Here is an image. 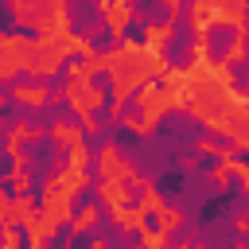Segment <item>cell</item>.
Returning a JSON list of instances; mask_svg holds the SVG:
<instances>
[{
  "label": "cell",
  "instance_id": "1",
  "mask_svg": "<svg viewBox=\"0 0 249 249\" xmlns=\"http://www.w3.org/2000/svg\"><path fill=\"white\" fill-rule=\"evenodd\" d=\"M105 70L113 78V121H121L128 93L163 74V54L144 43H124L117 51H105Z\"/></svg>",
  "mask_w": 249,
  "mask_h": 249
},
{
  "label": "cell",
  "instance_id": "2",
  "mask_svg": "<svg viewBox=\"0 0 249 249\" xmlns=\"http://www.w3.org/2000/svg\"><path fill=\"white\" fill-rule=\"evenodd\" d=\"M62 97H66V105H70L82 121H86V117H93V113L101 109V101H105V93L93 86V78H78V74H70V82H66Z\"/></svg>",
  "mask_w": 249,
  "mask_h": 249
},
{
  "label": "cell",
  "instance_id": "3",
  "mask_svg": "<svg viewBox=\"0 0 249 249\" xmlns=\"http://www.w3.org/2000/svg\"><path fill=\"white\" fill-rule=\"evenodd\" d=\"M97 171H101V179H132V163H128L113 144H105V148H101Z\"/></svg>",
  "mask_w": 249,
  "mask_h": 249
},
{
  "label": "cell",
  "instance_id": "4",
  "mask_svg": "<svg viewBox=\"0 0 249 249\" xmlns=\"http://www.w3.org/2000/svg\"><path fill=\"white\" fill-rule=\"evenodd\" d=\"M97 12L105 16V23H109L113 35H124V27H128V19H132V8H128L124 0H97Z\"/></svg>",
  "mask_w": 249,
  "mask_h": 249
},
{
  "label": "cell",
  "instance_id": "5",
  "mask_svg": "<svg viewBox=\"0 0 249 249\" xmlns=\"http://www.w3.org/2000/svg\"><path fill=\"white\" fill-rule=\"evenodd\" d=\"M12 93H16V101H19V105H31V109L47 105V97H51V93H47V86H39V82H35V86H16Z\"/></svg>",
  "mask_w": 249,
  "mask_h": 249
},
{
  "label": "cell",
  "instance_id": "6",
  "mask_svg": "<svg viewBox=\"0 0 249 249\" xmlns=\"http://www.w3.org/2000/svg\"><path fill=\"white\" fill-rule=\"evenodd\" d=\"M171 35H175V27H171V23H152V27H148V35H144V47H152V51H160V54H163V47L171 43Z\"/></svg>",
  "mask_w": 249,
  "mask_h": 249
},
{
  "label": "cell",
  "instance_id": "7",
  "mask_svg": "<svg viewBox=\"0 0 249 249\" xmlns=\"http://www.w3.org/2000/svg\"><path fill=\"white\" fill-rule=\"evenodd\" d=\"M97 218H101V206H93V202H89V206H82V214L70 222V230H74V233H86V230H89Z\"/></svg>",
  "mask_w": 249,
  "mask_h": 249
},
{
  "label": "cell",
  "instance_id": "8",
  "mask_svg": "<svg viewBox=\"0 0 249 249\" xmlns=\"http://www.w3.org/2000/svg\"><path fill=\"white\" fill-rule=\"evenodd\" d=\"M51 136H54L58 144H70V148L82 140V132H78V128H70V124H62V121H54V124H51Z\"/></svg>",
  "mask_w": 249,
  "mask_h": 249
},
{
  "label": "cell",
  "instance_id": "9",
  "mask_svg": "<svg viewBox=\"0 0 249 249\" xmlns=\"http://www.w3.org/2000/svg\"><path fill=\"white\" fill-rule=\"evenodd\" d=\"M179 222H183V214H179L175 206H163V210H160V230H163V233L179 230Z\"/></svg>",
  "mask_w": 249,
  "mask_h": 249
},
{
  "label": "cell",
  "instance_id": "10",
  "mask_svg": "<svg viewBox=\"0 0 249 249\" xmlns=\"http://www.w3.org/2000/svg\"><path fill=\"white\" fill-rule=\"evenodd\" d=\"M89 249H105V241H101V237H93V241H89Z\"/></svg>",
  "mask_w": 249,
  "mask_h": 249
},
{
  "label": "cell",
  "instance_id": "11",
  "mask_svg": "<svg viewBox=\"0 0 249 249\" xmlns=\"http://www.w3.org/2000/svg\"><path fill=\"white\" fill-rule=\"evenodd\" d=\"M163 4H167V12H175V8L183 4V0H163Z\"/></svg>",
  "mask_w": 249,
  "mask_h": 249
},
{
  "label": "cell",
  "instance_id": "12",
  "mask_svg": "<svg viewBox=\"0 0 249 249\" xmlns=\"http://www.w3.org/2000/svg\"><path fill=\"white\" fill-rule=\"evenodd\" d=\"M191 249H202V245H191Z\"/></svg>",
  "mask_w": 249,
  "mask_h": 249
}]
</instances>
